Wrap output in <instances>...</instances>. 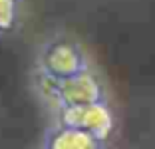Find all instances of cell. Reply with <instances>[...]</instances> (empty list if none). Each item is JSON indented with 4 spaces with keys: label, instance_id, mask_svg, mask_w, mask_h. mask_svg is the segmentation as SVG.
<instances>
[{
    "label": "cell",
    "instance_id": "3",
    "mask_svg": "<svg viewBox=\"0 0 155 149\" xmlns=\"http://www.w3.org/2000/svg\"><path fill=\"white\" fill-rule=\"evenodd\" d=\"M52 115H54L56 125H66V127H74V129L87 131L101 145L110 141L111 133L115 129V118L111 113V108L107 105V101L64 108L54 111Z\"/></svg>",
    "mask_w": 155,
    "mask_h": 149
},
{
    "label": "cell",
    "instance_id": "5",
    "mask_svg": "<svg viewBox=\"0 0 155 149\" xmlns=\"http://www.w3.org/2000/svg\"><path fill=\"white\" fill-rule=\"evenodd\" d=\"M24 0H0V38L12 36L22 26Z\"/></svg>",
    "mask_w": 155,
    "mask_h": 149
},
{
    "label": "cell",
    "instance_id": "1",
    "mask_svg": "<svg viewBox=\"0 0 155 149\" xmlns=\"http://www.w3.org/2000/svg\"><path fill=\"white\" fill-rule=\"evenodd\" d=\"M32 86L36 98L44 105H48L52 113L64 108L105 101L104 84L90 68L70 78H50L34 72Z\"/></svg>",
    "mask_w": 155,
    "mask_h": 149
},
{
    "label": "cell",
    "instance_id": "4",
    "mask_svg": "<svg viewBox=\"0 0 155 149\" xmlns=\"http://www.w3.org/2000/svg\"><path fill=\"white\" fill-rule=\"evenodd\" d=\"M44 147L54 149H96L101 147V143L87 131L74 129L66 125H56L52 123L44 135Z\"/></svg>",
    "mask_w": 155,
    "mask_h": 149
},
{
    "label": "cell",
    "instance_id": "2",
    "mask_svg": "<svg viewBox=\"0 0 155 149\" xmlns=\"http://www.w3.org/2000/svg\"><path fill=\"white\" fill-rule=\"evenodd\" d=\"M87 68V56L80 44L60 36L46 42L34 62V72L50 78H70Z\"/></svg>",
    "mask_w": 155,
    "mask_h": 149
}]
</instances>
